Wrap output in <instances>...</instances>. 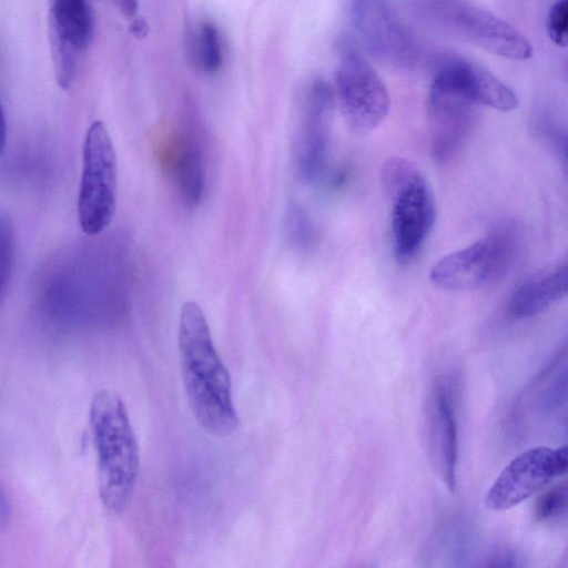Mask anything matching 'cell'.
Listing matches in <instances>:
<instances>
[{
    "instance_id": "obj_1",
    "label": "cell",
    "mask_w": 568,
    "mask_h": 568,
    "mask_svg": "<svg viewBox=\"0 0 568 568\" xmlns=\"http://www.w3.org/2000/svg\"><path fill=\"white\" fill-rule=\"evenodd\" d=\"M178 341L183 383L197 423L214 436L231 435L239 426L231 378L196 302L187 301L181 308Z\"/></svg>"
},
{
    "instance_id": "obj_2",
    "label": "cell",
    "mask_w": 568,
    "mask_h": 568,
    "mask_svg": "<svg viewBox=\"0 0 568 568\" xmlns=\"http://www.w3.org/2000/svg\"><path fill=\"white\" fill-rule=\"evenodd\" d=\"M89 423L100 499L108 511L120 514L130 503L140 469L139 445L122 398L110 389L97 392Z\"/></svg>"
},
{
    "instance_id": "obj_3",
    "label": "cell",
    "mask_w": 568,
    "mask_h": 568,
    "mask_svg": "<svg viewBox=\"0 0 568 568\" xmlns=\"http://www.w3.org/2000/svg\"><path fill=\"white\" fill-rule=\"evenodd\" d=\"M383 189L390 202V226L395 258L409 263L419 253L436 219L432 187L410 161L393 156L381 172Z\"/></svg>"
},
{
    "instance_id": "obj_4",
    "label": "cell",
    "mask_w": 568,
    "mask_h": 568,
    "mask_svg": "<svg viewBox=\"0 0 568 568\" xmlns=\"http://www.w3.org/2000/svg\"><path fill=\"white\" fill-rule=\"evenodd\" d=\"M519 250L513 225L493 229L473 244L439 258L429 271L430 282L446 291H473L496 283L511 268Z\"/></svg>"
},
{
    "instance_id": "obj_5",
    "label": "cell",
    "mask_w": 568,
    "mask_h": 568,
    "mask_svg": "<svg viewBox=\"0 0 568 568\" xmlns=\"http://www.w3.org/2000/svg\"><path fill=\"white\" fill-rule=\"evenodd\" d=\"M417 11L443 30L505 59L524 61L534 49L507 21L469 0H415Z\"/></svg>"
},
{
    "instance_id": "obj_6",
    "label": "cell",
    "mask_w": 568,
    "mask_h": 568,
    "mask_svg": "<svg viewBox=\"0 0 568 568\" xmlns=\"http://www.w3.org/2000/svg\"><path fill=\"white\" fill-rule=\"evenodd\" d=\"M118 168L105 124L94 121L87 130L78 193V220L88 235H98L111 223L116 209Z\"/></svg>"
},
{
    "instance_id": "obj_7",
    "label": "cell",
    "mask_w": 568,
    "mask_h": 568,
    "mask_svg": "<svg viewBox=\"0 0 568 568\" xmlns=\"http://www.w3.org/2000/svg\"><path fill=\"white\" fill-rule=\"evenodd\" d=\"M334 97L347 125L361 133L383 123L390 106L383 79L357 48L347 41L341 47Z\"/></svg>"
},
{
    "instance_id": "obj_8",
    "label": "cell",
    "mask_w": 568,
    "mask_h": 568,
    "mask_svg": "<svg viewBox=\"0 0 568 568\" xmlns=\"http://www.w3.org/2000/svg\"><path fill=\"white\" fill-rule=\"evenodd\" d=\"M346 7L358 41L372 57L397 68L415 62L414 38L387 0H346Z\"/></svg>"
},
{
    "instance_id": "obj_9",
    "label": "cell",
    "mask_w": 568,
    "mask_h": 568,
    "mask_svg": "<svg viewBox=\"0 0 568 568\" xmlns=\"http://www.w3.org/2000/svg\"><path fill=\"white\" fill-rule=\"evenodd\" d=\"M567 447H535L515 457L498 475L486 495V507L503 511L517 506L566 474Z\"/></svg>"
},
{
    "instance_id": "obj_10",
    "label": "cell",
    "mask_w": 568,
    "mask_h": 568,
    "mask_svg": "<svg viewBox=\"0 0 568 568\" xmlns=\"http://www.w3.org/2000/svg\"><path fill=\"white\" fill-rule=\"evenodd\" d=\"M93 28V16L85 0H49V47L55 81L61 89L72 87Z\"/></svg>"
},
{
    "instance_id": "obj_11",
    "label": "cell",
    "mask_w": 568,
    "mask_h": 568,
    "mask_svg": "<svg viewBox=\"0 0 568 568\" xmlns=\"http://www.w3.org/2000/svg\"><path fill=\"white\" fill-rule=\"evenodd\" d=\"M477 104L432 80L428 94L429 149L437 163L449 162L466 143L477 118Z\"/></svg>"
},
{
    "instance_id": "obj_12",
    "label": "cell",
    "mask_w": 568,
    "mask_h": 568,
    "mask_svg": "<svg viewBox=\"0 0 568 568\" xmlns=\"http://www.w3.org/2000/svg\"><path fill=\"white\" fill-rule=\"evenodd\" d=\"M335 97L331 85L315 81L308 92L297 146V169L307 182L318 180L326 166Z\"/></svg>"
},
{
    "instance_id": "obj_13",
    "label": "cell",
    "mask_w": 568,
    "mask_h": 568,
    "mask_svg": "<svg viewBox=\"0 0 568 568\" xmlns=\"http://www.w3.org/2000/svg\"><path fill=\"white\" fill-rule=\"evenodd\" d=\"M434 78L456 90L477 105L508 112L518 106L517 94L480 65L457 57H440Z\"/></svg>"
},
{
    "instance_id": "obj_14",
    "label": "cell",
    "mask_w": 568,
    "mask_h": 568,
    "mask_svg": "<svg viewBox=\"0 0 568 568\" xmlns=\"http://www.w3.org/2000/svg\"><path fill=\"white\" fill-rule=\"evenodd\" d=\"M568 291V264L562 260L526 278L511 294L508 314L516 320L535 316L559 302Z\"/></svg>"
},
{
    "instance_id": "obj_15",
    "label": "cell",
    "mask_w": 568,
    "mask_h": 568,
    "mask_svg": "<svg viewBox=\"0 0 568 568\" xmlns=\"http://www.w3.org/2000/svg\"><path fill=\"white\" fill-rule=\"evenodd\" d=\"M436 458L449 490L456 488L458 442L454 407L445 387L436 389L432 408Z\"/></svg>"
},
{
    "instance_id": "obj_16",
    "label": "cell",
    "mask_w": 568,
    "mask_h": 568,
    "mask_svg": "<svg viewBox=\"0 0 568 568\" xmlns=\"http://www.w3.org/2000/svg\"><path fill=\"white\" fill-rule=\"evenodd\" d=\"M170 170L189 205H196L202 197L204 176L201 154L195 142L181 138L171 146Z\"/></svg>"
},
{
    "instance_id": "obj_17",
    "label": "cell",
    "mask_w": 568,
    "mask_h": 568,
    "mask_svg": "<svg viewBox=\"0 0 568 568\" xmlns=\"http://www.w3.org/2000/svg\"><path fill=\"white\" fill-rule=\"evenodd\" d=\"M17 256V233L12 216L0 210V307L12 283Z\"/></svg>"
},
{
    "instance_id": "obj_18",
    "label": "cell",
    "mask_w": 568,
    "mask_h": 568,
    "mask_svg": "<svg viewBox=\"0 0 568 568\" xmlns=\"http://www.w3.org/2000/svg\"><path fill=\"white\" fill-rule=\"evenodd\" d=\"M194 54L199 68L207 73L219 72L223 65V49L219 30L210 21L201 23L194 39Z\"/></svg>"
},
{
    "instance_id": "obj_19",
    "label": "cell",
    "mask_w": 568,
    "mask_h": 568,
    "mask_svg": "<svg viewBox=\"0 0 568 568\" xmlns=\"http://www.w3.org/2000/svg\"><path fill=\"white\" fill-rule=\"evenodd\" d=\"M287 235L293 244L307 247L313 243L314 229L306 212L296 204H291L286 214Z\"/></svg>"
},
{
    "instance_id": "obj_20",
    "label": "cell",
    "mask_w": 568,
    "mask_h": 568,
    "mask_svg": "<svg viewBox=\"0 0 568 568\" xmlns=\"http://www.w3.org/2000/svg\"><path fill=\"white\" fill-rule=\"evenodd\" d=\"M536 131L544 143L566 165L567 162V134L566 131L549 118H541L536 123Z\"/></svg>"
},
{
    "instance_id": "obj_21",
    "label": "cell",
    "mask_w": 568,
    "mask_h": 568,
    "mask_svg": "<svg viewBox=\"0 0 568 568\" xmlns=\"http://www.w3.org/2000/svg\"><path fill=\"white\" fill-rule=\"evenodd\" d=\"M567 507V485L566 483L559 484L541 497H539L535 515L540 521L550 520L560 516Z\"/></svg>"
},
{
    "instance_id": "obj_22",
    "label": "cell",
    "mask_w": 568,
    "mask_h": 568,
    "mask_svg": "<svg viewBox=\"0 0 568 568\" xmlns=\"http://www.w3.org/2000/svg\"><path fill=\"white\" fill-rule=\"evenodd\" d=\"M546 28L549 39L559 47L568 42V0H557L549 9Z\"/></svg>"
},
{
    "instance_id": "obj_23",
    "label": "cell",
    "mask_w": 568,
    "mask_h": 568,
    "mask_svg": "<svg viewBox=\"0 0 568 568\" xmlns=\"http://www.w3.org/2000/svg\"><path fill=\"white\" fill-rule=\"evenodd\" d=\"M119 8L124 17L132 19L136 16L139 9L138 0H111Z\"/></svg>"
},
{
    "instance_id": "obj_24",
    "label": "cell",
    "mask_w": 568,
    "mask_h": 568,
    "mask_svg": "<svg viewBox=\"0 0 568 568\" xmlns=\"http://www.w3.org/2000/svg\"><path fill=\"white\" fill-rule=\"evenodd\" d=\"M130 32L138 39H144L149 34V24L142 19H135L130 26Z\"/></svg>"
},
{
    "instance_id": "obj_25",
    "label": "cell",
    "mask_w": 568,
    "mask_h": 568,
    "mask_svg": "<svg viewBox=\"0 0 568 568\" xmlns=\"http://www.w3.org/2000/svg\"><path fill=\"white\" fill-rule=\"evenodd\" d=\"M7 144V123L3 108L0 101V155L4 152Z\"/></svg>"
}]
</instances>
